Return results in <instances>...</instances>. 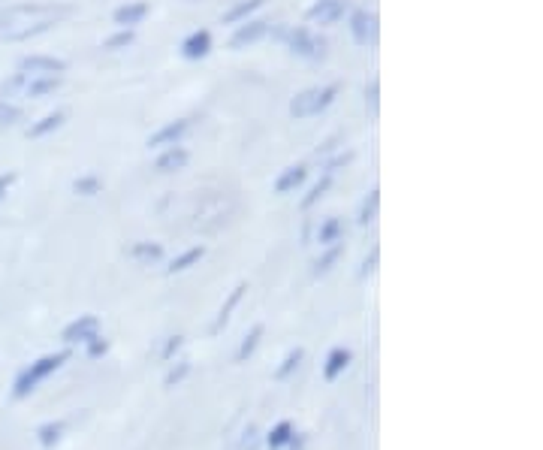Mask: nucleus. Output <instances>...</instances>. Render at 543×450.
Here are the masks:
<instances>
[{
	"label": "nucleus",
	"instance_id": "obj_9",
	"mask_svg": "<svg viewBox=\"0 0 543 450\" xmlns=\"http://www.w3.org/2000/svg\"><path fill=\"white\" fill-rule=\"evenodd\" d=\"M269 31H272V22H266V19H245L242 25H236V31L230 34V43H227V46H230L233 52H242V49L257 46L260 40H266Z\"/></svg>",
	"mask_w": 543,
	"mask_h": 450
},
{
	"label": "nucleus",
	"instance_id": "obj_20",
	"mask_svg": "<svg viewBox=\"0 0 543 450\" xmlns=\"http://www.w3.org/2000/svg\"><path fill=\"white\" fill-rule=\"evenodd\" d=\"M341 239H344V221H341L338 215H329V218H323V221L317 224L314 242H317L320 248L335 245V242H341Z\"/></svg>",
	"mask_w": 543,
	"mask_h": 450
},
{
	"label": "nucleus",
	"instance_id": "obj_2",
	"mask_svg": "<svg viewBox=\"0 0 543 450\" xmlns=\"http://www.w3.org/2000/svg\"><path fill=\"white\" fill-rule=\"evenodd\" d=\"M341 94V85L329 82V85H311V88H302L299 94H293L290 100V118L296 121H305V118H317L323 115Z\"/></svg>",
	"mask_w": 543,
	"mask_h": 450
},
{
	"label": "nucleus",
	"instance_id": "obj_7",
	"mask_svg": "<svg viewBox=\"0 0 543 450\" xmlns=\"http://www.w3.org/2000/svg\"><path fill=\"white\" fill-rule=\"evenodd\" d=\"M194 115H185V118H175V121H166V124H160L148 139H145V145L148 148H169V145H178L181 139H185L188 133H191V127H194Z\"/></svg>",
	"mask_w": 543,
	"mask_h": 450
},
{
	"label": "nucleus",
	"instance_id": "obj_34",
	"mask_svg": "<svg viewBox=\"0 0 543 450\" xmlns=\"http://www.w3.org/2000/svg\"><path fill=\"white\" fill-rule=\"evenodd\" d=\"M185 348V336H166V342H163V348H160V360L163 363H172L175 357H178V351Z\"/></svg>",
	"mask_w": 543,
	"mask_h": 450
},
{
	"label": "nucleus",
	"instance_id": "obj_13",
	"mask_svg": "<svg viewBox=\"0 0 543 450\" xmlns=\"http://www.w3.org/2000/svg\"><path fill=\"white\" fill-rule=\"evenodd\" d=\"M188 161H191V152L185 145H169V148H160V155H157V161H154V173H160V176H169V173H178V170H185L188 167Z\"/></svg>",
	"mask_w": 543,
	"mask_h": 450
},
{
	"label": "nucleus",
	"instance_id": "obj_31",
	"mask_svg": "<svg viewBox=\"0 0 543 450\" xmlns=\"http://www.w3.org/2000/svg\"><path fill=\"white\" fill-rule=\"evenodd\" d=\"M302 360H305V348H290L287 357L281 360V366L275 369V378H278V381H287V378L302 366Z\"/></svg>",
	"mask_w": 543,
	"mask_h": 450
},
{
	"label": "nucleus",
	"instance_id": "obj_6",
	"mask_svg": "<svg viewBox=\"0 0 543 450\" xmlns=\"http://www.w3.org/2000/svg\"><path fill=\"white\" fill-rule=\"evenodd\" d=\"M350 10V0H314L305 13V22L314 28H335L338 22H344Z\"/></svg>",
	"mask_w": 543,
	"mask_h": 450
},
{
	"label": "nucleus",
	"instance_id": "obj_40",
	"mask_svg": "<svg viewBox=\"0 0 543 450\" xmlns=\"http://www.w3.org/2000/svg\"><path fill=\"white\" fill-rule=\"evenodd\" d=\"M16 182H19V173H16V170L0 173V200H7V194L16 188Z\"/></svg>",
	"mask_w": 543,
	"mask_h": 450
},
{
	"label": "nucleus",
	"instance_id": "obj_16",
	"mask_svg": "<svg viewBox=\"0 0 543 450\" xmlns=\"http://www.w3.org/2000/svg\"><path fill=\"white\" fill-rule=\"evenodd\" d=\"M305 182H308V167H305V164H290L287 170L278 173V179H275V194H278V197L296 194Z\"/></svg>",
	"mask_w": 543,
	"mask_h": 450
},
{
	"label": "nucleus",
	"instance_id": "obj_27",
	"mask_svg": "<svg viewBox=\"0 0 543 450\" xmlns=\"http://www.w3.org/2000/svg\"><path fill=\"white\" fill-rule=\"evenodd\" d=\"M293 432H296V426L290 420L275 423L266 435V450H287V441L293 438Z\"/></svg>",
	"mask_w": 543,
	"mask_h": 450
},
{
	"label": "nucleus",
	"instance_id": "obj_23",
	"mask_svg": "<svg viewBox=\"0 0 543 450\" xmlns=\"http://www.w3.org/2000/svg\"><path fill=\"white\" fill-rule=\"evenodd\" d=\"M266 7V0H239V4H233L224 16H221V25H242L245 19H254L257 10Z\"/></svg>",
	"mask_w": 543,
	"mask_h": 450
},
{
	"label": "nucleus",
	"instance_id": "obj_30",
	"mask_svg": "<svg viewBox=\"0 0 543 450\" xmlns=\"http://www.w3.org/2000/svg\"><path fill=\"white\" fill-rule=\"evenodd\" d=\"M133 40H136V31H130V28H118L115 34H109V37L103 40V52H124V49H130V46H133Z\"/></svg>",
	"mask_w": 543,
	"mask_h": 450
},
{
	"label": "nucleus",
	"instance_id": "obj_19",
	"mask_svg": "<svg viewBox=\"0 0 543 450\" xmlns=\"http://www.w3.org/2000/svg\"><path fill=\"white\" fill-rule=\"evenodd\" d=\"M341 257H344V242H335V245H326L323 251H320V257L311 263V275L314 278H323V275H329L338 263H341Z\"/></svg>",
	"mask_w": 543,
	"mask_h": 450
},
{
	"label": "nucleus",
	"instance_id": "obj_10",
	"mask_svg": "<svg viewBox=\"0 0 543 450\" xmlns=\"http://www.w3.org/2000/svg\"><path fill=\"white\" fill-rule=\"evenodd\" d=\"M212 49H215V37H212V31L200 28V31H191L185 40H181L178 55L185 58V61H203V58H209V55H212Z\"/></svg>",
	"mask_w": 543,
	"mask_h": 450
},
{
	"label": "nucleus",
	"instance_id": "obj_14",
	"mask_svg": "<svg viewBox=\"0 0 543 450\" xmlns=\"http://www.w3.org/2000/svg\"><path fill=\"white\" fill-rule=\"evenodd\" d=\"M245 290H248V284H245V281H239V284L230 290V296L224 299V306L218 309V315H215V321H212V330H209L212 336H221V333L227 330V324L233 321V312L242 306V296H245Z\"/></svg>",
	"mask_w": 543,
	"mask_h": 450
},
{
	"label": "nucleus",
	"instance_id": "obj_26",
	"mask_svg": "<svg viewBox=\"0 0 543 450\" xmlns=\"http://www.w3.org/2000/svg\"><path fill=\"white\" fill-rule=\"evenodd\" d=\"M332 179H335V176L320 173V179L308 188V194H305V197H302V203H299V206H302V212H311V209H314V206L326 197V191L332 188Z\"/></svg>",
	"mask_w": 543,
	"mask_h": 450
},
{
	"label": "nucleus",
	"instance_id": "obj_38",
	"mask_svg": "<svg viewBox=\"0 0 543 450\" xmlns=\"http://www.w3.org/2000/svg\"><path fill=\"white\" fill-rule=\"evenodd\" d=\"M378 260H381V248L375 245V248H372V254H369L366 260H362V266H359V278H369V275L378 269Z\"/></svg>",
	"mask_w": 543,
	"mask_h": 450
},
{
	"label": "nucleus",
	"instance_id": "obj_5",
	"mask_svg": "<svg viewBox=\"0 0 543 450\" xmlns=\"http://www.w3.org/2000/svg\"><path fill=\"white\" fill-rule=\"evenodd\" d=\"M344 19H347V34H350V40H353L356 46L369 49V46H375V43H378V34H381L378 13L362 10V7H356V10L350 7Z\"/></svg>",
	"mask_w": 543,
	"mask_h": 450
},
{
	"label": "nucleus",
	"instance_id": "obj_21",
	"mask_svg": "<svg viewBox=\"0 0 543 450\" xmlns=\"http://www.w3.org/2000/svg\"><path fill=\"white\" fill-rule=\"evenodd\" d=\"M127 257L142 263V266H151V263H160L163 260V245L160 242H148V239H139L127 248Z\"/></svg>",
	"mask_w": 543,
	"mask_h": 450
},
{
	"label": "nucleus",
	"instance_id": "obj_36",
	"mask_svg": "<svg viewBox=\"0 0 543 450\" xmlns=\"http://www.w3.org/2000/svg\"><path fill=\"white\" fill-rule=\"evenodd\" d=\"M85 354H88V360H103L109 354V339L97 333L94 339L85 342Z\"/></svg>",
	"mask_w": 543,
	"mask_h": 450
},
{
	"label": "nucleus",
	"instance_id": "obj_11",
	"mask_svg": "<svg viewBox=\"0 0 543 450\" xmlns=\"http://www.w3.org/2000/svg\"><path fill=\"white\" fill-rule=\"evenodd\" d=\"M100 333V318L97 315H79L76 321H70L61 330V342L64 345H85L88 339H94Z\"/></svg>",
	"mask_w": 543,
	"mask_h": 450
},
{
	"label": "nucleus",
	"instance_id": "obj_3",
	"mask_svg": "<svg viewBox=\"0 0 543 450\" xmlns=\"http://www.w3.org/2000/svg\"><path fill=\"white\" fill-rule=\"evenodd\" d=\"M67 360H70V351H58V354H46V357L34 360L28 369L19 372L16 384H13V396H16V399H28V396H31L46 378H52Z\"/></svg>",
	"mask_w": 543,
	"mask_h": 450
},
{
	"label": "nucleus",
	"instance_id": "obj_25",
	"mask_svg": "<svg viewBox=\"0 0 543 450\" xmlns=\"http://www.w3.org/2000/svg\"><path fill=\"white\" fill-rule=\"evenodd\" d=\"M263 336H266V327H263V324H254V327H251V330L245 333V339L239 342V351H236V363H248V360L254 357V351L260 348Z\"/></svg>",
	"mask_w": 543,
	"mask_h": 450
},
{
	"label": "nucleus",
	"instance_id": "obj_22",
	"mask_svg": "<svg viewBox=\"0 0 543 450\" xmlns=\"http://www.w3.org/2000/svg\"><path fill=\"white\" fill-rule=\"evenodd\" d=\"M203 257H206V245H194V248H188V251H181L178 257L169 260L166 275H181V272H188V269L200 266Z\"/></svg>",
	"mask_w": 543,
	"mask_h": 450
},
{
	"label": "nucleus",
	"instance_id": "obj_15",
	"mask_svg": "<svg viewBox=\"0 0 543 450\" xmlns=\"http://www.w3.org/2000/svg\"><path fill=\"white\" fill-rule=\"evenodd\" d=\"M61 85H64V76H28L25 91H22V103H25V100H46V97H52Z\"/></svg>",
	"mask_w": 543,
	"mask_h": 450
},
{
	"label": "nucleus",
	"instance_id": "obj_28",
	"mask_svg": "<svg viewBox=\"0 0 543 450\" xmlns=\"http://www.w3.org/2000/svg\"><path fill=\"white\" fill-rule=\"evenodd\" d=\"M191 372H194V363H191L188 357H181V360L169 363V372H166V378H163V387L172 390V387H178V384H185Z\"/></svg>",
	"mask_w": 543,
	"mask_h": 450
},
{
	"label": "nucleus",
	"instance_id": "obj_17",
	"mask_svg": "<svg viewBox=\"0 0 543 450\" xmlns=\"http://www.w3.org/2000/svg\"><path fill=\"white\" fill-rule=\"evenodd\" d=\"M64 121H67V112H64V109H55V112H46L43 118L31 121L25 133H28V139H46V136H52L55 130H61Z\"/></svg>",
	"mask_w": 543,
	"mask_h": 450
},
{
	"label": "nucleus",
	"instance_id": "obj_8",
	"mask_svg": "<svg viewBox=\"0 0 543 450\" xmlns=\"http://www.w3.org/2000/svg\"><path fill=\"white\" fill-rule=\"evenodd\" d=\"M16 70H19V73H25V76H64V73H67V61H64V58H58V55H43V52H34V55L19 58Z\"/></svg>",
	"mask_w": 543,
	"mask_h": 450
},
{
	"label": "nucleus",
	"instance_id": "obj_29",
	"mask_svg": "<svg viewBox=\"0 0 543 450\" xmlns=\"http://www.w3.org/2000/svg\"><path fill=\"white\" fill-rule=\"evenodd\" d=\"M64 432H67V423H64V420H49V423H43V426L37 429V441H40L43 447H55V444L64 438Z\"/></svg>",
	"mask_w": 543,
	"mask_h": 450
},
{
	"label": "nucleus",
	"instance_id": "obj_32",
	"mask_svg": "<svg viewBox=\"0 0 543 450\" xmlns=\"http://www.w3.org/2000/svg\"><path fill=\"white\" fill-rule=\"evenodd\" d=\"M100 191H103V179L94 173H85L73 182V194H79V197H97Z\"/></svg>",
	"mask_w": 543,
	"mask_h": 450
},
{
	"label": "nucleus",
	"instance_id": "obj_35",
	"mask_svg": "<svg viewBox=\"0 0 543 450\" xmlns=\"http://www.w3.org/2000/svg\"><path fill=\"white\" fill-rule=\"evenodd\" d=\"M366 109H369V115L381 112V79L378 76L366 85Z\"/></svg>",
	"mask_w": 543,
	"mask_h": 450
},
{
	"label": "nucleus",
	"instance_id": "obj_37",
	"mask_svg": "<svg viewBox=\"0 0 543 450\" xmlns=\"http://www.w3.org/2000/svg\"><path fill=\"white\" fill-rule=\"evenodd\" d=\"M353 161V152H338V155H332L326 164H323V173H329V176H335L338 170H344L347 164Z\"/></svg>",
	"mask_w": 543,
	"mask_h": 450
},
{
	"label": "nucleus",
	"instance_id": "obj_4",
	"mask_svg": "<svg viewBox=\"0 0 543 450\" xmlns=\"http://www.w3.org/2000/svg\"><path fill=\"white\" fill-rule=\"evenodd\" d=\"M284 46H287V52H290L293 58H299V61H323V58H326V40H323L311 25L287 28Z\"/></svg>",
	"mask_w": 543,
	"mask_h": 450
},
{
	"label": "nucleus",
	"instance_id": "obj_12",
	"mask_svg": "<svg viewBox=\"0 0 543 450\" xmlns=\"http://www.w3.org/2000/svg\"><path fill=\"white\" fill-rule=\"evenodd\" d=\"M148 13H151L148 0H127V4H121V7L112 13V25H115V28H130V31H136V28L148 19Z\"/></svg>",
	"mask_w": 543,
	"mask_h": 450
},
{
	"label": "nucleus",
	"instance_id": "obj_24",
	"mask_svg": "<svg viewBox=\"0 0 543 450\" xmlns=\"http://www.w3.org/2000/svg\"><path fill=\"white\" fill-rule=\"evenodd\" d=\"M378 209H381V188H372L366 197H362V203H359L356 224H359V227H369V224H375V218H378Z\"/></svg>",
	"mask_w": 543,
	"mask_h": 450
},
{
	"label": "nucleus",
	"instance_id": "obj_39",
	"mask_svg": "<svg viewBox=\"0 0 543 450\" xmlns=\"http://www.w3.org/2000/svg\"><path fill=\"white\" fill-rule=\"evenodd\" d=\"M341 139H344L341 133H335V136L323 139V142H320V148H317V152H314V158H329V155L335 152V148H338V142H341Z\"/></svg>",
	"mask_w": 543,
	"mask_h": 450
},
{
	"label": "nucleus",
	"instance_id": "obj_1",
	"mask_svg": "<svg viewBox=\"0 0 543 450\" xmlns=\"http://www.w3.org/2000/svg\"><path fill=\"white\" fill-rule=\"evenodd\" d=\"M73 16L70 4L58 0H22V4L0 7V43H28L55 31Z\"/></svg>",
	"mask_w": 543,
	"mask_h": 450
},
{
	"label": "nucleus",
	"instance_id": "obj_18",
	"mask_svg": "<svg viewBox=\"0 0 543 450\" xmlns=\"http://www.w3.org/2000/svg\"><path fill=\"white\" fill-rule=\"evenodd\" d=\"M350 360H353L350 348H332V351L326 354V363H323V381H329V384L338 381V378L347 372Z\"/></svg>",
	"mask_w": 543,
	"mask_h": 450
},
{
	"label": "nucleus",
	"instance_id": "obj_33",
	"mask_svg": "<svg viewBox=\"0 0 543 450\" xmlns=\"http://www.w3.org/2000/svg\"><path fill=\"white\" fill-rule=\"evenodd\" d=\"M25 118V109L22 103H13V100H0V130L4 127H13Z\"/></svg>",
	"mask_w": 543,
	"mask_h": 450
},
{
	"label": "nucleus",
	"instance_id": "obj_41",
	"mask_svg": "<svg viewBox=\"0 0 543 450\" xmlns=\"http://www.w3.org/2000/svg\"><path fill=\"white\" fill-rule=\"evenodd\" d=\"M305 441H308V435H302V432H293V438L287 441V450H302V447H305Z\"/></svg>",
	"mask_w": 543,
	"mask_h": 450
}]
</instances>
